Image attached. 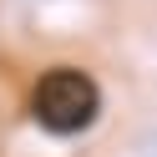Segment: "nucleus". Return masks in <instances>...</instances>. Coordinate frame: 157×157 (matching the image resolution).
I'll return each instance as SVG.
<instances>
[{
  "label": "nucleus",
  "mask_w": 157,
  "mask_h": 157,
  "mask_svg": "<svg viewBox=\"0 0 157 157\" xmlns=\"http://www.w3.org/2000/svg\"><path fill=\"white\" fill-rule=\"evenodd\" d=\"M31 112H36V122H41L46 132L71 137V132H81V127L96 122L101 91H96V81L81 66H51V71L36 81V91H31Z\"/></svg>",
  "instance_id": "nucleus-1"
}]
</instances>
